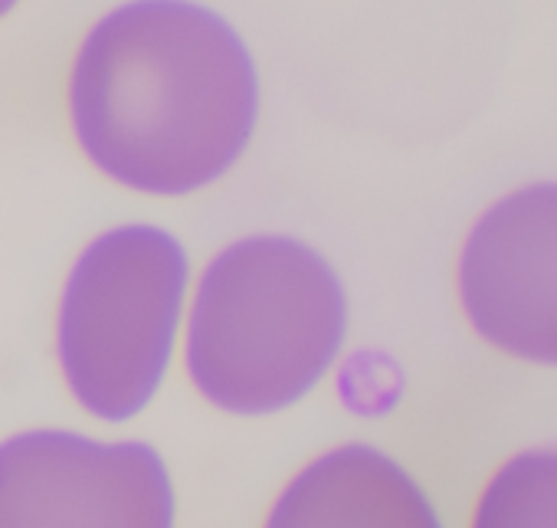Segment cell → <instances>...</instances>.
I'll return each instance as SVG.
<instances>
[{
	"mask_svg": "<svg viewBox=\"0 0 557 528\" xmlns=\"http://www.w3.org/2000/svg\"><path fill=\"white\" fill-rule=\"evenodd\" d=\"M0 528H177V489L145 440L21 430L0 440Z\"/></svg>",
	"mask_w": 557,
	"mask_h": 528,
	"instance_id": "277c9868",
	"label": "cell"
},
{
	"mask_svg": "<svg viewBox=\"0 0 557 528\" xmlns=\"http://www.w3.org/2000/svg\"><path fill=\"white\" fill-rule=\"evenodd\" d=\"M348 329V286L315 243L286 230L239 233L194 270L184 378L226 417H275L325 384Z\"/></svg>",
	"mask_w": 557,
	"mask_h": 528,
	"instance_id": "7a4b0ae2",
	"label": "cell"
},
{
	"mask_svg": "<svg viewBox=\"0 0 557 528\" xmlns=\"http://www.w3.org/2000/svg\"><path fill=\"white\" fill-rule=\"evenodd\" d=\"M265 109L246 34L203 0H119L76 40L63 122L112 187L187 200L249 155Z\"/></svg>",
	"mask_w": 557,
	"mask_h": 528,
	"instance_id": "6da1fadb",
	"label": "cell"
},
{
	"mask_svg": "<svg viewBox=\"0 0 557 528\" xmlns=\"http://www.w3.org/2000/svg\"><path fill=\"white\" fill-rule=\"evenodd\" d=\"M262 528H443V521L394 456L368 443H342L293 472Z\"/></svg>",
	"mask_w": 557,
	"mask_h": 528,
	"instance_id": "8992f818",
	"label": "cell"
},
{
	"mask_svg": "<svg viewBox=\"0 0 557 528\" xmlns=\"http://www.w3.org/2000/svg\"><path fill=\"white\" fill-rule=\"evenodd\" d=\"M469 528H557V446L502 463L482 486Z\"/></svg>",
	"mask_w": 557,
	"mask_h": 528,
	"instance_id": "52a82bcc",
	"label": "cell"
},
{
	"mask_svg": "<svg viewBox=\"0 0 557 528\" xmlns=\"http://www.w3.org/2000/svg\"><path fill=\"white\" fill-rule=\"evenodd\" d=\"M456 293L482 342L518 361L557 365V184L521 187L472 223Z\"/></svg>",
	"mask_w": 557,
	"mask_h": 528,
	"instance_id": "5b68a950",
	"label": "cell"
},
{
	"mask_svg": "<svg viewBox=\"0 0 557 528\" xmlns=\"http://www.w3.org/2000/svg\"><path fill=\"white\" fill-rule=\"evenodd\" d=\"M194 256L158 220L96 230L70 259L53 306V358L73 404L102 423L141 417L177 358Z\"/></svg>",
	"mask_w": 557,
	"mask_h": 528,
	"instance_id": "3957f363",
	"label": "cell"
},
{
	"mask_svg": "<svg viewBox=\"0 0 557 528\" xmlns=\"http://www.w3.org/2000/svg\"><path fill=\"white\" fill-rule=\"evenodd\" d=\"M27 4H30V0H0V27H4L11 17H17Z\"/></svg>",
	"mask_w": 557,
	"mask_h": 528,
	"instance_id": "ba28073f",
	"label": "cell"
}]
</instances>
